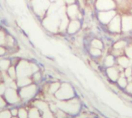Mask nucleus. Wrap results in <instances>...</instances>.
<instances>
[{"instance_id": "nucleus-37", "label": "nucleus", "mask_w": 132, "mask_h": 118, "mask_svg": "<svg viewBox=\"0 0 132 118\" xmlns=\"http://www.w3.org/2000/svg\"><path fill=\"white\" fill-rule=\"evenodd\" d=\"M5 50L3 48L0 47V55H4V54H5Z\"/></svg>"}, {"instance_id": "nucleus-15", "label": "nucleus", "mask_w": 132, "mask_h": 118, "mask_svg": "<svg viewBox=\"0 0 132 118\" xmlns=\"http://www.w3.org/2000/svg\"><path fill=\"white\" fill-rule=\"evenodd\" d=\"M117 62L116 61V58L112 55V54H109L108 55L104 61V64L107 68H110V67H113L114 66L115 63Z\"/></svg>"}, {"instance_id": "nucleus-29", "label": "nucleus", "mask_w": 132, "mask_h": 118, "mask_svg": "<svg viewBox=\"0 0 132 118\" xmlns=\"http://www.w3.org/2000/svg\"><path fill=\"white\" fill-rule=\"evenodd\" d=\"M30 118H39L38 112L36 110H32L30 113Z\"/></svg>"}, {"instance_id": "nucleus-12", "label": "nucleus", "mask_w": 132, "mask_h": 118, "mask_svg": "<svg viewBox=\"0 0 132 118\" xmlns=\"http://www.w3.org/2000/svg\"><path fill=\"white\" fill-rule=\"evenodd\" d=\"M116 61H117L118 65L124 69L129 67V66H131L132 60L128 58L125 55H123L120 57H118Z\"/></svg>"}, {"instance_id": "nucleus-24", "label": "nucleus", "mask_w": 132, "mask_h": 118, "mask_svg": "<svg viewBox=\"0 0 132 118\" xmlns=\"http://www.w3.org/2000/svg\"><path fill=\"white\" fill-rule=\"evenodd\" d=\"M123 72H124L125 76L127 78H131V77H132V67L131 66H129V67L125 68Z\"/></svg>"}, {"instance_id": "nucleus-9", "label": "nucleus", "mask_w": 132, "mask_h": 118, "mask_svg": "<svg viewBox=\"0 0 132 118\" xmlns=\"http://www.w3.org/2000/svg\"><path fill=\"white\" fill-rule=\"evenodd\" d=\"M81 28V22L80 19H71L69 22L67 31L69 35H75Z\"/></svg>"}, {"instance_id": "nucleus-14", "label": "nucleus", "mask_w": 132, "mask_h": 118, "mask_svg": "<svg viewBox=\"0 0 132 118\" xmlns=\"http://www.w3.org/2000/svg\"><path fill=\"white\" fill-rule=\"evenodd\" d=\"M5 97L7 98V100L11 102V103H14L16 102L19 99L17 97V94L15 93V91H14V89H8L5 92Z\"/></svg>"}, {"instance_id": "nucleus-33", "label": "nucleus", "mask_w": 132, "mask_h": 118, "mask_svg": "<svg viewBox=\"0 0 132 118\" xmlns=\"http://www.w3.org/2000/svg\"><path fill=\"white\" fill-rule=\"evenodd\" d=\"M30 67H31V70H32V72H37L38 71V67L34 65V64H30Z\"/></svg>"}, {"instance_id": "nucleus-42", "label": "nucleus", "mask_w": 132, "mask_h": 118, "mask_svg": "<svg viewBox=\"0 0 132 118\" xmlns=\"http://www.w3.org/2000/svg\"><path fill=\"white\" fill-rule=\"evenodd\" d=\"M131 67H132V64H131Z\"/></svg>"}, {"instance_id": "nucleus-39", "label": "nucleus", "mask_w": 132, "mask_h": 118, "mask_svg": "<svg viewBox=\"0 0 132 118\" xmlns=\"http://www.w3.org/2000/svg\"><path fill=\"white\" fill-rule=\"evenodd\" d=\"M10 87H11L12 89H15V88H16V85H15V84L14 82H11V84H10Z\"/></svg>"}, {"instance_id": "nucleus-30", "label": "nucleus", "mask_w": 132, "mask_h": 118, "mask_svg": "<svg viewBox=\"0 0 132 118\" xmlns=\"http://www.w3.org/2000/svg\"><path fill=\"white\" fill-rule=\"evenodd\" d=\"M125 89H126V91H127L128 93L132 94V81L128 82V85H127V87H126Z\"/></svg>"}, {"instance_id": "nucleus-11", "label": "nucleus", "mask_w": 132, "mask_h": 118, "mask_svg": "<svg viewBox=\"0 0 132 118\" xmlns=\"http://www.w3.org/2000/svg\"><path fill=\"white\" fill-rule=\"evenodd\" d=\"M107 72V75L109 78V79H111L112 81H118V78L120 77V74L121 73V71L118 69V66H113V67H110V68H107L106 70Z\"/></svg>"}, {"instance_id": "nucleus-6", "label": "nucleus", "mask_w": 132, "mask_h": 118, "mask_svg": "<svg viewBox=\"0 0 132 118\" xmlns=\"http://www.w3.org/2000/svg\"><path fill=\"white\" fill-rule=\"evenodd\" d=\"M50 5V0H32L33 9L39 15H43Z\"/></svg>"}, {"instance_id": "nucleus-36", "label": "nucleus", "mask_w": 132, "mask_h": 118, "mask_svg": "<svg viewBox=\"0 0 132 118\" xmlns=\"http://www.w3.org/2000/svg\"><path fill=\"white\" fill-rule=\"evenodd\" d=\"M5 91V87L4 84H0V94H3Z\"/></svg>"}, {"instance_id": "nucleus-16", "label": "nucleus", "mask_w": 132, "mask_h": 118, "mask_svg": "<svg viewBox=\"0 0 132 118\" xmlns=\"http://www.w3.org/2000/svg\"><path fill=\"white\" fill-rule=\"evenodd\" d=\"M90 47H92V48H99L101 50H103L104 48V42L99 39V38H93L91 41H90Z\"/></svg>"}, {"instance_id": "nucleus-31", "label": "nucleus", "mask_w": 132, "mask_h": 118, "mask_svg": "<svg viewBox=\"0 0 132 118\" xmlns=\"http://www.w3.org/2000/svg\"><path fill=\"white\" fill-rule=\"evenodd\" d=\"M10 117V114L8 111H3L0 114V118H9Z\"/></svg>"}, {"instance_id": "nucleus-26", "label": "nucleus", "mask_w": 132, "mask_h": 118, "mask_svg": "<svg viewBox=\"0 0 132 118\" xmlns=\"http://www.w3.org/2000/svg\"><path fill=\"white\" fill-rule=\"evenodd\" d=\"M5 33L2 31H0V45H4L5 44Z\"/></svg>"}, {"instance_id": "nucleus-13", "label": "nucleus", "mask_w": 132, "mask_h": 118, "mask_svg": "<svg viewBox=\"0 0 132 118\" xmlns=\"http://www.w3.org/2000/svg\"><path fill=\"white\" fill-rule=\"evenodd\" d=\"M36 86L35 85H31L26 88H24L21 91V96L23 98H32L35 92H36Z\"/></svg>"}, {"instance_id": "nucleus-20", "label": "nucleus", "mask_w": 132, "mask_h": 118, "mask_svg": "<svg viewBox=\"0 0 132 118\" xmlns=\"http://www.w3.org/2000/svg\"><path fill=\"white\" fill-rule=\"evenodd\" d=\"M31 83V80L26 77H24V78H20L19 79V81H18V85L19 86H25V85H27Z\"/></svg>"}, {"instance_id": "nucleus-1", "label": "nucleus", "mask_w": 132, "mask_h": 118, "mask_svg": "<svg viewBox=\"0 0 132 118\" xmlns=\"http://www.w3.org/2000/svg\"><path fill=\"white\" fill-rule=\"evenodd\" d=\"M61 20V16L57 12L49 15L47 18H46L43 21L44 27L51 32H56L57 29H59L60 23Z\"/></svg>"}, {"instance_id": "nucleus-18", "label": "nucleus", "mask_w": 132, "mask_h": 118, "mask_svg": "<svg viewBox=\"0 0 132 118\" xmlns=\"http://www.w3.org/2000/svg\"><path fill=\"white\" fill-rule=\"evenodd\" d=\"M117 81H118V86L120 88H126V87H127V85L128 84V78L125 76L124 72L121 74H120V77L118 78V79Z\"/></svg>"}, {"instance_id": "nucleus-17", "label": "nucleus", "mask_w": 132, "mask_h": 118, "mask_svg": "<svg viewBox=\"0 0 132 118\" xmlns=\"http://www.w3.org/2000/svg\"><path fill=\"white\" fill-rule=\"evenodd\" d=\"M128 42L125 40H119L117 41L113 44V48L114 49H119V50H125V48L128 45Z\"/></svg>"}, {"instance_id": "nucleus-34", "label": "nucleus", "mask_w": 132, "mask_h": 118, "mask_svg": "<svg viewBox=\"0 0 132 118\" xmlns=\"http://www.w3.org/2000/svg\"><path fill=\"white\" fill-rule=\"evenodd\" d=\"M40 78H41V74L39 72H36V74H34V79H35V81H38L40 80Z\"/></svg>"}, {"instance_id": "nucleus-27", "label": "nucleus", "mask_w": 132, "mask_h": 118, "mask_svg": "<svg viewBox=\"0 0 132 118\" xmlns=\"http://www.w3.org/2000/svg\"><path fill=\"white\" fill-rule=\"evenodd\" d=\"M5 44L9 46H12L13 45V38L11 36H8L5 38Z\"/></svg>"}, {"instance_id": "nucleus-38", "label": "nucleus", "mask_w": 132, "mask_h": 118, "mask_svg": "<svg viewBox=\"0 0 132 118\" xmlns=\"http://www.w3.org/2000/svg\"><path fill=\"white\" fill-rule=\"evenodd\" d=\"M4 105H5V102H4V101L2 99V98L0 97V108L3 107Z\"/></svg>"}, {"instance_id": "nucleus-28", "label": "nucleus", "mask_w": 132, "mask_h": 118, "mask_svg": "<svg viewBox=\"0 0 132 118\" xmlns=\"http://www.w3.org/2000/svg\"><path fill=\"white\" fill-rule=\"evenodd\" d=\"M19 115L20 118H27V114L26 111L23 109H21L19 112Z\"/></svg>"}, {"instance_id": "nucleus-19", "label": "nucleus", "mask_w": 132, "mask_h": 118, "mask_svg": "<svg viewBox=\"0 0 132 118\" xmlns=\"http://www.w3.org/2000/svg\"><path fill=\"white\" fill-rule=\"evenodd\" d=\"M89 53L94 58H99V57H101L102 55V50H101L99 48L90 47V48H89Z\"/></svg>"}, {"instance_id": "nucleus-41", "label": "nucleus", "mask_w": 132, "mask_h": 118, "mask_svg": "<svg viewBox=\"0 0 132 118\" xmlns=\"http://www.w3.org/2000/svg\"><path fill=\"white\" fill-rule=\"evenodd\" d=\"M56 0H50V2H53H53H56Z\"/></svg>"}, {"instance_id": "nucleus-40", "label": "nucleus", "mask_w": 132, "mask_h": 118, "mask_svg": "<svg viewBox=\"0 0 132 118\" xmlns=\"http://www.w3.org/2000/svg\"><path fill=\"white\" fill-rule=\"evenodd\" d=\"M11 113H12L13 115H15V114H18V111H17L16 110H12Z\"/></svg>"}, {"instance_id": "nucleus-35", "label": "nucleus", "mask_w": 132, "mask_h": 118, "mask_svg": "<svg viewBox=\"0 0 132 118\" xmlns=\"http://www.w3.org/2000/svg\"><path fill=\"white\" fill-rule=\"evenodd\" d=\"M65 3L68 5H72V4H75L76 0H64Z\"/></svg>"}, {"instance_id": "nucleus-25", "label": "nucleus", "mask_w": 132, "mask_h": 118, "mask_svg": "<svg viewBox=\"0 0 132 118\" xmlns=\"http://www.w3.org/2000/svg\"><path fill=\"white\" fill-rule=\"evenodd\" d=\"M9 76H10L11 78H15L17 73L15 72V68H14L13 67H11V68L9 69Z\"/></svg>"}, {"instance_id": "nucleus-10", "label": "nucleus", "mask_w": 132, "mask_h": 118, "mask_svg": "<svg viewBox=\"0 0 132 118\" xmlns=\"http://www.w3.org/2000/svg\"><path fill=\"white\" fill-rule=\"evenodd\" d=\"M121 29L123 32L132 31V15H124L121 16Z\"/></svg>"}, {"instance_id": "nucleus-22", "label": "nucleus", "mask_w": 132, "mask_h": 118, "mask_svg": "<svg viewBox=\"0 0 132 118\" xmlns=\"http://www.w3.org/2000/svg\"><path fill=\"white\" fill-rule=\"evenodd\" d=\"M9 64H10V61L9 60H2V61H0V69L2 70V71L6 70L9 68Z\"/></svg>"}, {"instance_id": "nucleus-8", "label": "nucleus", "mask_w": 132, "mask_h": 118, "mask_svg": "<svg viewBox=\"0 0 132 118\" xmlns=\"http://www.w3.org/2000/svg\"><path fill=\"white\" fill-rule=\"evenodd\" d=\"M66 12H67V15L70 20L79 19V17L80 16V12L77 4L68 5L66 8Z\"/></svg>"}, {"instance_id": "nucleus-5", "label": "nucleus", "mask_w": 132, "mask_h": 118, "mask_svg": "<svg viewBox=\"0 0 132 118\" xmlns=\"http://www.w3.org/2000/svg\"><path fill=\"white\" fill-rule=\"evenodd\" d=\"M118 14L116 10L97 12V19L104 25H108V23L114 18V17Z\"/></svg>"}, {"instance_id": "nucleus-32", "label": "nucleus", "mask_w": 132, "mask_h": 118, "mask_svg": "<svg viewBox=\"0 0 132 118\" xmlns=\"http://www.w3.org/2000/svg\"><path fill=\"white\" fill-rule=\"evenodd\" d=\"M56 4L59 6V7H62V6H65V1L64 0H56Z\"/></svg>"}, {"instance_id": "nucleus-2", "label": "nucleus", "mask_w": 132, "mask_h": 118, "mask_svg": "<svg viewBox=\"0 0 132 118\" xmlns=\"http://www.w3.org/2000/svg\"><path fill=\"white\" fill-rule=\"evenodd\" d=\"M117 7L114 0H96L95 8L97 12L114 10Z\"/></svg>"}, {"instance_id": "nucleus-4", "label": "nucleus", "mask_w": 132, "mask_h": 118, "mask_svg": "<svg viewBox=\"0 0 132 118\" xmlns=\"http://www.w3.org/2000/svg\"><path fill=\"white\" fill-rule=\"evenodd\" d=\"M73 95V90L69 84H63L56 92V96L59 99H68Z\"/></svg>"}, {"instance_id": "nucleus-7", "label": "nucleus", "mask_w": 132, "mask_h": 118, "mask_svg": "<svg viewBox=\"0 0 132 118\" xmlns=\"http://www.w3.org/2000/svg\"><path fill=\"white\" fill-rule=\"evenodd\" d=\"M16 73H17V75L19 78H24V77H26V76L31 74L32 70H31L30 64L27 63L25 61H22L17 67V72Z\"/></svg>"}, {"instance_id": "nucleus-3", "label": "nucleus", "mask_w": 132, "mask_h": 118, "mask_svg": "<svg viewBox=\"0 0 132 118\" xmlns=\"http://www.w3.org/2000/svg\"><path fill=\"white\" fill-rule=\"evenodd\" d=\"M108 30L113 34H119L122 31L121 29V16L117 14L114 18L106 25Z\"/></svg>"}, {"instance_id": "nucleus-21", "label": "nucleus", "mask_w": 132, "mask_h": 118, "mask_svg": "<svg viewBox=\"0 0 132 118\" xmlns=\"http://www.w3.org/2000/svg\"><path fill=\"white\" fill-rule=\"evenodd\" d=\"M125 55L132 60V44H128L125 48Z\"/></svg>"}, {"instance_id": "nucleus-23", "label": "nucleus", "mask_w": 132, "mask_h": 118, "mask_svg": "<svg viewBox=\"0 0 132 118\" xmlns=\"http://www.w3.org/2000/svg\"><path fill=\"white\" fill-rule=\"evenodd\" d=\"M60 88V84L59 83H57V82L53 83V84L50 85V91L51 93H55V92H56V91L59 90Z\"/></svg>"}]
</instances>
